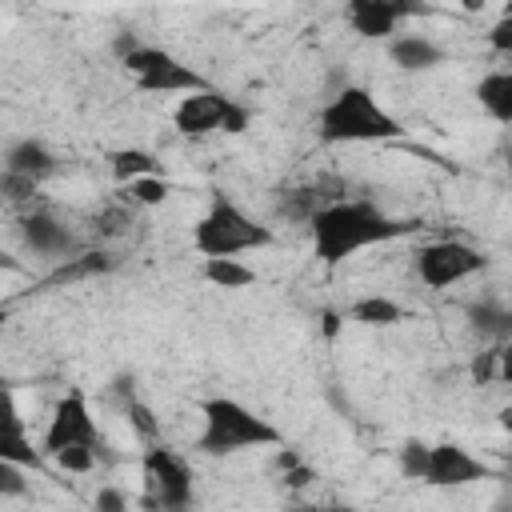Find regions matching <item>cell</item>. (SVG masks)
<instances>
[{
    "instance_id": "cell-10",
    "label": "cell",
    "mask_w": 512,
    "mask_h": 512,
    "mask_svg": "<svg viewBox=\"0 0 512 512\" xmlns=\"http://www.w3.org/2000/svg\"><path fill=\"white\" fill-rule=\"evenodd\" d=\"M492 476V468L484 460H476L468 448L460 444H432L428 448V468H424V484L432 488H460L472 480Z\"/></svg>"
},
{
    "instance_id": "cell-38",
    "label": "cell",
    "mask_w": 512,
    "mask_h": 512,
    "mask_svg": "<svg viewBox=\"0 0 512 512\" xmlns=\"http://www.w3.org/2000/svg\"><path fill=\"white\" fill-rule=\"evenodd\" d=\"M292 512H316V508H292Z\"/></svg>"
},
{
    "instance_id": "cell-1",
    "label": "cell",
    "mask_w": 512,
    "mask_h": 512,
    "mask_svg": "<svg viewBox=\"0 0 512 512\" xmlns=\"http://www.w3.org/2000/svg\"><path fill=\"white\" fill-rule=\"evenodd\" d=\"M308 228H312V248H316V256H320V264L336 268V264H344L348 256H356V252H364V248H376V244H384V240L408 236V232L420 228V224H412V220H392V216H384L372 200H336V204L320 208V212L308 220Z\"/></svg>"
},
{
    "instance_id": "cell-23",
    "label": "cell",
    "mask_w": 512,
    "mask_h": 512,
    "mask_svg": "<svg viewBox=\"0 0 512 512\" xmlns=\"http://www.w3.org/2000/svg\"><path fill=\"white\" fill-rule=\"evenodd\" d=\"M132 224V208L128 204H108L100 216H96V232L100 236H124Z\"/></svg>"
},
{
    "instance_id": "cell-36",
    "label": "cell",
    "mask_w": 512,
    "mask_h": 512,
    "mask_svg": "<svg viewBox=\"0 0 512 512\" xmlns=\"http://www.w3.org/2000/svg\"><path fill=\"white\" fill-rule=\"evenodd\" d=\"M4 324H8V304H0V332H4Z\"/></svg>"
},
{
    "instance_id": "cell-29",
    "label": "cell",
    "mask_w": 512,
    "mask_h": 512,
    "mask_svg": "<svg viewBox=\"0 0 512 512\" xmlns=\"http://www.w3.org/2000/svg\"><path fill=\"white\" fill-rule=\"evenodd\" d=\"M0 192H4V200L20 204V200H28V196L36 192V184H32V180H24V176H12V172H4V176H0Z\"/></svg>"
},
{
    "instance_id": "cell-34",
    "label": "cell",
    "mask_w": 512,
    "mask_h": 512,
    "mask_svg": "<svg viewBox=\"0 0 512 512\" xmlns=\"http://www.w3.org/2000/svg\"><path fill=\"white\" fill-rule=\"evenodd\" d=\"M308 480H312V472H308L300 460H296V464H288V484H292V488H304Z\"/></svg>"
},
{
    "instance_id": "cell-5",
    "label": "cell",
    "mask_w": 512,
    "mask_h": 512,
    "mask_svg": "<svg viewBox=\"0 0 512 512\" xmlns=\"http://www.w3.org/2000/svg\"><path fill=\"white\" fill-rule=\"evenodd\" d=\"M144 508L152 512H188L192 508V468L172 448L144 452Z\"/></svg>"
},
{
    "instance_id": "cell-6",
    "label": "cell",
    "mask_w": 512,
    "mask_h": 512,
    "mask_svg": "<svg viewBox=\"0 0 512 512\" xmlns=\"http://www.w3.org/2000/svg\"><path fill=\"white\" fill-rule=\"evenodd\" d=\"M124 68L132 72L136 88H144V92H184V96H192V92H204L208 88L196 68L180 64L172 52L152 48V44L128 48L124 52Z\"/></svg>"
},
{
    "instance_id": "cell-24",
    "label": "cell",
    "mask_w": 512,
    "mask_h": 512,
    "mask_svg": "<svg viewBox=\"0 0 512 512\" xmlns=\"http://www.w3.org/2000/svg\"><path fill=\"white\" fill-rule=\"evenodd\" d=\"M504 376V348H488L472 360V380L476 384H488V380H500Z\"/></svg>"
},
{
    "instance_id": "cell-22",
    "label": "cell",
    "mask_w": 512,
    "mask_h": 512,
    "mask_svg": "<svg viewBox=\"0 0 512 512\" xmlns=\"http://www.w3.org/2000/svg\"><path fill=\"white\" fill-rule=\"evenodd\" d=\"M168 192H172V184L164 176H140V180L128 184V200L132 204H164Z\"/></svg>"
},
{
    "instance_id": "cell-17",
    "label": "cell",
    "mask_w": 512,
    "mask_h": 512,
    "mask_svg": "<svg viewBox=\"0 0 512 512\" xmlns=\"http://www.w3.org/2000/svg\"><path fill=\"white\" fill-rule=\"evenodd\" d=\"M112 268V256L108 252H76L68 260H60V268L48 276V284H76V280H88V276H100Z\"/></svg>"
},
{
    "instance_id": "cell-14",
    "label": "cell",
    "mask_w": 512,
    "mask_h": 512,
    "mask_svg": "<svg viewBox=\"0 0 512 512\" xmlns=\"http://www.w3.org/2000/svg\"><path fill=\"white\" fill-rule=\"evenodd\" d=\"M52 168H56V160H52V152H48L40 140H20V144H12L8 156H4V172L24 176V180H32V184L44 180Z\"/></svg>"
},
{
    "instance_id": "cell-21",
    "label": "cell",
    "mask_w": 512,
    "mask_h": 512,
    "mask_svg": "<svg viewBox=\"0 0 512 512\" xmlns=\"http://www.w3.org/2000/svg\"><path fill=\"white\" fill-rule=\"evenodd\" d=\"M0 460L20 464V468H36L40 464V448H32L28 432H0Z\"/></svg>"
},
{
    "instance_id": "cell-7",
    "label": "cell",
    "mask_w": 512,
    "mask_h": 512,
    "mask_svg": "<svg viewBox=\"0 0 512 512\" xmlns=\"http://www.w3.org/2000/svg\"><path fill=\"white\" fill-rule=\"evenodd\" d=\"M176 128L184 136H204V132H244L248 128V108H240L236 100L204 88V92H192L176 104Z\"/></svg>"
},
{
    "instance_id": "cell-12",
    "label": "cell",
    "mask_w": 512,
    "mask_h": 512,
    "mask_svg": "<svg viewBox=\"0 0 512 512\" xmlns=\"http://www.w3.org/2000/svg\"><path fill=\"white\" fill-rule=\"evenodd\" d=\"M336 188H340V184H336L332 176H324V180H316V184L288 188V192H280V196H276V212H280V216H288V220H304V224H308L320 208H328V204L344 200Z\"/></svg>"
},
{
    "instance_id": "cell-11",
    "label": "cell",
    "mask_w": 512,
    "mask_h": 512,
    "mask_svg": "<svg viewBox=\"0 0 512 512\" xmlns=\"http://www.w3.org/2000/svg\"><path fill=\"white\" fill-rule=\"evenodd\" d=\"M20 236H24V244H28L32 252H40V256L68 260V256L84 252L80 240H76L60 220H52L48 212H32V216H24V220H20Z\"/></svg>"
},
{
    "instance_id": "cell-19",
    "label": "cell",
    "mask_w": 512,
    "mask_h": 512,
    "mask_svg": "<svg viewBox=\"0 0 512 512\" xmlns=\"http://www.w3.org/2000/svg\"><path fill=\"white\" fill-rule=\"evenodd\" d=\"M204 276L216 284V288H248L256 280V272L232 256H220V260H204Z\"/></svg>"
},
{
    "instance_id": "cell-30",
    "label": "cell",
    "mask_w": 512,
    "mask_h": 512,
    "mask_svg": "<svg viewBox=\"0 0 512 512\" xmlns=\"http://www.w3.org/2000/svg\"><path fill=\"white\" fill-rule=\"evenodd\" d=\"M472 316H476V328H484V332H496V336L508 332V316L500 308H476Z\"/></svg>"
},
{
    "instance_id": "cell-9",
    "label": "cell",
    "mask_w": 512,
    "mask_h": 512,
    "mask_svg": "<svg viewBox=\"0 0 512 512\" xmlns=\"http://www.w3.org/2000/svg\"><path fill=\"white\" fill-rule=\"evenodd\" d=\"M72 444H84V448H92V452L104 448L100 428H96V420H92V412H88V400H84V392H76V388H72V392L56 404V412H52V420H48V428H44V452L56 456V452H64V448H72Z\"/></svg>"
},
{
    "instance_id": "cell-26",
    "label": "cell",
    "mask_w": 512,
    "mask_h": 512,
    "mask_svg": "<svg viewBox=\"0 0 512 512\" xmlns=\"http://www.w3.org/2000/svg\"><path fill=\"white\" fill-rule=\"evenodd\" d=\"M400 468H404V476H416V480H424V468H428V444H420V440L404 444Z\"/></svg>"
},
{
    "instance_id": "cell-13",
    "label": "cell",
    "mask_w": 512,
    "mask_h": 512,
    "mask_svg": "<svg viewBox=\"0 0 512 512\" xmlns=\"http://www.w3.org/2000/svg\"><path fill=\"white\" fill-rule=\"evenodd\" d=\"M408 12H416V8H412V4H396V0H356V4L348 8V20H352V28H356L360 36L376 40V36L396 32L400 16H408Z\"/></svg>"
},
{
    "instance_id": "cell-28",
    "label": "cell",
    "mask_w": 512,
    "mask_h": 512,
    "mask_svg": "<svg viewBox=\"0 0 512 512\" xmlns=\"http://www.w3.org/2000/svg\"><path fill=\"white\" fill-rule=\"evenodd\" d=\"M24 492H28L24 468H20V464H8V460H0V496H24Z\"/></svg>"
},
{
    "instance_id": "cell-15",
    "label": "cell",
    "mask_w": 512,
    "mask_h": 512,
    "mask_svg": "<svg viewBox=\"0 0 512 512\" xmlns=\"http://www.w3.org/2000/svg\"><path fill=\"white\" fill-rule=\"evenodd\" d=\"M388 56H392V64H400L408 72H428V68L444 64V52L424 36H396L388 44Z\"/></svg>"
},
{
    "instance_id": "cell-37",
    "label": "cell",
    "mask_w": 512,
    "mask_h": 512,
    "mask_svg": "<svg viewBox=\"0 0 512 512\" xmlns=\"http://www.w3.org/2000/svg\"><path fill=\"white\" fill-rule=\"evenodd\" d=\"M316 512H352V508H316Z\"/></svg>"
},
{
    "instance_id": "cell-4",
    "label": "cell",
    "mask_w": 512,
    "mask_h": 512,
    "mask_svg": "<svg viewBox=\"0 0 512 512\" xmlns=\"http://www.w3.org/2000/svg\"><path fill=\"white\" fill-rule=\"evenodd\" d=\"M192 244L204 260H220V256H240V252H256L272 244V232L264 224H256L240 204H232L228 196H216L212 208L200 216Z\"/></svg>"
},
{
    "instance_id": "cell-39",
    "label": "cell",
    "mask_w": 512,
    "mask_h": 512,
    "mask_svg": "<svg viewBox=\"0 0 512 512\" xmlns=\"http://www.w3.org/2000/svg\"><path fill=\"white\" fill-rule=\"evenodd\" d=\"M4 384H8V380H4V376H0V388H4Z\"/></svg>"
},
{
    "instance_id": "cell-33",
    "label": "cell",
    "mask_w": 512,
    "mask_h": 512,
    "mask_svg": "<svg viewBox=\"0 0 512 512\" xmlns=\"http://www.w3.org/2000/svg\"><path fill=\"white\" fill-rule=\"evenodd\" d=\"M488 40H492L500 52H512V16H504V20L492 28V36H488Z\"/></svg>"
},
{
    "instance_id": "cell-16",
    "label": "cell",
    "mask_w": 512,
    "mask_h": 512,
    "mask_svg": "<svg viewBox=\"0 0 512 512\" xmlns=\"http://www.w3.org/2000/svg\"><path fill=\"white\" fill-rule=\"evenodd\" d=\"M476 96H480V104L492 112V120H500V124L512 120V72H492V76H484L480 88H476Z\"/></svg>"
},
{
    "instance_id": "cell-32",
    "label": "cell",
    "mask_w": 512,
    "mask_h": 512,
    "mask_svg": "<svg viewBox=\"0 0 512 512\" xmlns=\"http://www.w3.org/2000/svg\"><path fill=\"white\" fill-rule=\"evenodd\" d=\"M96 512H128L124 492H120V488H112V484H104V488L96 492Z\"/></svg>"
},
{
    "instance_id": "cell-25",
    "label": "cell",
    "mask_w": 512,
    "mask_h": 512,
    "mask_svg": "<svg viewBox=\"0 0 512 512\" xmlns=\"http://www.w3.org/2000/svg\"><path fill=\"white\" fill-rule=\"evenodd\" d=\"M56 464H60L64 472H88V468L96 464V452L84 448V444H72V448H64V452H56Z\"/></svg>"
},
{
    "instance_id": "cell-2",
    "label": "cell",
    "mask_w": 512,
    "mask_h": 512,
    "mask_svg": "<svg viewBox=\"0 0 512 512\" xmlns=\"http://www.w3.org/2000/svg\"><path fill=\"white\" fill-rule=\"evenodd\" d=\"M320 140L328 144H364V140H392L400 136V120L376 104V96L360 84L340 88L324 108H320Z\"/></svg>"
},
{
    "instance_id": "cell-31",
    "label": "cell",
    "mask_w": 512,
    "mask_h": 512,
    "mask_svg": "<svg viewBox=\"0 0 512 512\" xmlns=\"http://www.w3.org/2000/svg\"><path fill=\"white\" fill-rule=\"evenodd\" d=\"M128 416H132V424H136V432L144 436V440H152L160 428H156V420H152V412L140 404V400H128Z\"/></svg>"
},
{
    "instance_id": "cell-18",
    "label": "cell",
    "mask_w": 512,
    "mask_h": 512,
    "mask_svg": "<svg viewBox=\"0 0 512 512\" xmlns=\"http://www.w3.org/2000/svg\"><path fill=\"white\" fill-rule=\"evenodd\" d=\"M348 316L356 324H368V328H388V324H400L404 320V308L396 300H388V296H360L348 308Z\"/></svg>"
},
{
    "instance_id": "cell-20",
    "label": "cell",
    "mask_w": 512,
    "mask_h": 512,
    "mask_svg": "<svg viewBox=\"0 0 512 512\" xmlns=\"http://www.w3.org/2000/svg\"><path fill=\"white\" fill-rule=\"evenodd\" d=\"M112 176L120 184H132L140 176H156V160L140 148H120V152H112Z\"/></svg>"
},
{
    "instance_id": "cell-8",
    "label": "cell",
    "mask_w": 512,
    "mask_h": 512,
    "mask_svg": "<svg viewBox=\"0 0 512 512\" xmlns=\"http://www.w3.org/2000/svg\"><path fill=\"white\" fill-rule=\"evenodd\" d=\"M484 256L464 240H432L416 252V276L428 288H452L476 272H484Z\"/></svg>"
},
{
    "instance_id": "cell-3",
    "label": "cell",
    "mask_w": 512,
    "mask_h": 512,
    "mask_svg": "<svg viewBox=\"0 0 512 512\" xmlns=\"http://www.w3.org/2000/svg\"><path fill=\"white\" fill-rule=\"evenodd\" d=\"M200 412H204L200 452H208V456H232V452H244V448L280 444V432L232 396H212V400L200 404Z\"/></svg>"
},
{
    "instance_id": "cell-35",
    "label": "cell",
    "mask_w": 512,
    "mask_h": 512,
    "mask_svg": "<svg viewBox=\"0 0 512 512\" xmlns=\"http://www.w3.org/2000/svg\"><path fill=\"white\" fill-rule=\"evenodd\" d=\"M336 328H340V316H336V312H324V332L336 336Z\"/></svg>"
},
{
    "instance_id": "cell-27",
    "label": "cell",
    "mask_w": 512,
    "mask_h": 512,
    "mask_svg": "<svg viewBox=\"0 0 512 512\" xmlns=\"http://www.w3.org/2000/svg\"><path fill=\"white\" fill-rule=\"evenodd\" d=\"M0 432H24V420H20V408L8 384L0 388Z\"/></svg>"
}]
</instances>
